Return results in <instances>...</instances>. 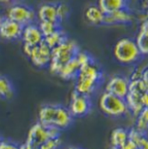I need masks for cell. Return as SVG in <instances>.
I'll use <instances>...</instances> for the list:
<instances>
[{
    "mask_svg": "<svg viewBox=\"0 0 148 149\" xmlns=\"http://www.w3.org/2000/svg\"><path fill=\"white\" fill-rule=\"evenodd\" d=\"M136 43L139 48L140 53L142 56H148V34L144 33H138L136 38Z\"/></svg>",
    "mask_w": 148,
    "mask_h": 149,
    "instance_id": "24",
    "label": "cell"
},
{
    "mask_svg": "<svg viewBox=\"0 0 148 149\" xmlns=\"http://www.w3.org/2000/svg\"><path fill=\"white\" fill-rule=\"evenodd\" d=\"M7 18L21 24L23 27L32 24L35 20V11L29 5L17 3L13 4L7 10Z\"/></svg>",
    "mask_w": 148,
    "mask_h": 149,
    "instance_id": "7",
    "label": "cell"
},
{
    "mask_svg": "<svg viewBox=\"0 0 148 149\" xmlns=\"http://www.w3.org/2000/svg\"><path fill=\"white\" fill-rule=\"evenodd\" d=\"M79 48L76 42L73 40L66 39L62 43L57 45L52 49V59L50 62V70L54 74H59L60 70L62 69L66 63L73 59L76 54L78 53Z\"/></svg>",
    "mask_w": 148,
    "mask_h": 149,
    "instance_id": "3",
    "label": "cell"
},
{
    "mask_svg": "<svg viewBox=\"0 0 148 149\" xmlns=\"http://www.w3.org/2000/svg\"><path fill=\"white\" fill-rule=\"evenodd\" d=\"M142 81L144 82V86H145L146 90L148 91V67L145 68L142 71V76H141Z\"/></svg>",
    "mask_w": 148,
    "mask_h": 149,
    "instance_id": "31",
    "label": "cell"
},
{
    "mask_svg": "<svg viewBox=\"0 0 148 149\" xmlns=\"http://www.w3.org/2000/svg\"><path fill=\"white\" fill-rule=\"evenodd\" d=\"M128 140V131L124 127H116L110 134L111 146L121 147Z\"/></svg>",
    "mask_w": 148,
    "mask_h": 149,
    "instance_id": "19",
    "label": "cell"
},
{
    "mask_svg": "<svg viewBox=\"0 0 148 149\" xmlns=\"http://www.w3.org/2000/svg\"><path fill=\"white\" fill-rule=\"evenodd\" d=\"M121 149H139L138 146L134 142H132L131 140H128L126 142V144H124L121 146Z\"/></svg>",
    "mask_w": 148,
    "mask_h": 149,
    "instance_id": "32",
    "label": "cell"
},
{
    "mask_svg": "<svg viewBox=\"0 0 148 149\" xmlns=\"http://www.w3.org/2000/svg\"><path fill=\"white\" fill-rule=\"evenodd\" d=\"M128 140L135 143L139 149H148V137L135 127L128 130Z\"/></svg>",
    "mask_w": 148,
    "mask_h": 149,
    "instance_id": "21",
    "label": "cell"
},
{
    "mask_svg": "<svg viewBox=\"0 0 148 149\" xmlns=\"http://www.w3.org/2000/svg\"><path fill=\"white\" fill-rule=\"evenodd\" d=\"M68 149H81V148H79V147H75V146H71V147H69Z\"/></svg>",
    "mask_w": 148,
    "mask_h": 149,
    "instance_id": "37",
    "label": "cell"
},
{
    "mask_svg": "<svg viewBox=\"0 0 148 149\" xmlns=\"http://www.w3.org/2000/svg\"><path fill=\"white\" fill-rule=\"evenodd\" d=\"M22 26L19 23L10 20L8 18H5L2 20L1 26H0V37L5 40H17L21 38L23 32Z\"/></svg>",
    "mask_w": 148,
    "mask_h": 149,
    "instance_id": "10",
    "label": "cell"
},
{
    "mask_svg": "<svg viewBox=\"0 0 148 149\" xmlns=\"http://www.w3.org/2000/svg\"><path fill=\"white\" fill-rule=\"evenodd\" d=\"M2 20H3V19L1 18V17H0V26H1V23H2Z\"/></svg>",
    "mask_w": 148,
    "mask_h": 149,
    "instance_id": "38",
    "label": "cell"
},
{
    "mask_svg": "<svg viewBox=\"0 0 148 149\" xmlns=\"http://www.w3.org/2000/svg\"><path fill=\"white\" fill-rule=\"evenodd\" d=\"M73 116L68 108L59 104H45L38 112V121L44 125H54L61 130L70 127Z\"/></svg>",
    "mask_w": 148,
    "mask_h": 149,
    "instance_id": "1",
    "label": "cell"
},
{
    "mask_svg": "<svg viewBox=\"0 0 148 149\" xmlns=\"http://www.w3.org/2000/svg\"><path fill=\"white\" fill-rule=\"evenodd\" d=\"M113 56L116 61L122 65H133L139 61L142 55L135 40L121 38L114 45Z\"/></svg>",
    "mask_w": 148,
    "mask_h": 149,
    "instance_id": "4",
    "label": "cell"
},
{
    "mask_svg": "<svg viewBox=\"0 0 148 149\" xmlns=\"http://www.w3.org/2000/svg\"><path fill=\"white\" fill-rule=\"evenodd\" d=\"M128 84H130V80L126 77L121 75H114L106 84L105 92L124 99L128 93Z\"/></svg>",
    "mask_w": 148,
    "mask_h": 149,
    "instance_id": "9",
    "label": "cell"
},
{
    "mask_svg": "<svg viewBox=\"0 0 148 149\" xmlns=\"http://www.w3.org/2000/svg\"><path fill=\"white\" fill-rule=\"evenodd\" d=\"M75 79V91L82 95L89 96L95 92L102 80V71L93 60L87 65L81 66Z\"/></svg>",
    "mask_w": 148,
    "mask_h": 149,
    "instance_id": "2",
    "label": "cell"
},
{
    "mask_svg": "<svg viewBox=\"0 0 148 149\" xmlns=\"http://www.w3.org/2000/svg\"><path fill=\"white\" fill-rule=\"evenodd\" d=\"M24 44L23 45L27 46H35L37 44L41 43L44 40V36L42 32L40 31L39 27L35 24H29L23 28L22 36Z\"/></svg>",
    "mask_w": 148,
    "mask_h": 149,
    "instance_id": "12",
    "label": "cell"
},
{
    "mask_svg": "<svg viewBox=\"0 0 148 149\" xmlns=\"http://www.w3.org/2000/svg\"><path fill=\"white\" fill-rule=\"evenodd\" d=\"M0 149H19V145L10 140H1Z\"/></svg>",
    "mask_w": 148,
    "mask_h": 149,
    "instance_id": "29",
    "label": "cell"
},
{
    "mask_svg": "<svg viewBox=\"0 0 148 149\" xmlns=\"http://www.w3.org/2000/svg\"><path fill=\"white\" fill-rule=\"evenodd\" d=\"M110 149H121V147H117V146H111Z\"/></svg>",
    "mask_w": 148,
    "mask_h": 149,
    "instance_id": "36",
    "label": "cell"
},
{
    "mask_svg": "<svg viewBox=\"0 0 148 149\" xmlns=\"http://www.w3.org/2000/svg\"><path fill=\"white\" fill-rule=\"evenodd\" d=\"M136 127L138 131L146 133L148 131V107H143V109L136 115Z\"/></svg>",
    "mask_w": 148,
    "mask_h": 149,
    "instance_id": "23",
    "label": "cell"
},
{
    "mask_svg": "<svg viewBox=\"0 0 148 149\" xmlns=\"http://www.w3.org/2000/svg\"><path fill=\"white\" fill-rule=\"evenodd\" d=\"M140 33H144V34H148V18L144 19L142 21L141 25H140Z\"/></svg>",
    "mask_w": 148,
    "mask_h": 149,
    "instance_id": "30",
    "label": "cell"
},
{
    "mask_svg": "<svg viewBox=\"0 0 148 149\" xmlns=\"http://www.w3.org/2000/svg\"><path fill=\"white\" fill-rule=\"evenodd\" d=\"M38 27H39L40 31L42 32L43 36L45 37V36H47V35H50V34H52V33H54V31H57L58 29H60V24L59 23L46 22V21H43V22L39 23Z\"/></svg>",
    "mask_w": 148,
    "mask_h": 149,
    "instance_id": "25",
    "label": "cell"
},
{
    "mask_svg": "<svg viewBox=\"0 0 148 149\" xmlns=\"http://www.w3.org/2000/svg\"><path fill=\"white\" fill-rule=\"evenodd\" d=\"M60 147H61V140L60 138H56L47 139L37 149H60Z\"/></svg>",
    "mask_w": 148,
    "mask_h": 149,
    "instance_id": "26",
    "label": "cell"
},
{
    "mask_svg": "<svg viewBox=\"0 0 148 149\" xmlns=\"http://www.w3.org/2000/svg\"><path fill=\"white\" fill-rule=\"evenodd\" d=\"M1 140H2V139H1V137H0V141H1Z\"/></svg>",
    "mask_w": 148,
    "mask_h": 149,
    "instance_id": "39",
    "label": "cell"
},
{
    "mask_svg": "<svg viewBox=\"0 0 148 149\" xmlns=\"http://www.w3.org/2000/svg\"><path fill=\"white\" fill-rule=\"evenodd\" d=\"M19 149H35V148L30 144V143H28L26 141V142H24L21 145H19Z\"/></svg>",
    "mask_w": 148,
    "mask_h": 149,
    "instance_id": "34",
    "label": "cell"
},
{
    "mask_svg": "<svg viewBox=\"0 0 148 149\" xmlns=\"http://www.w3.org/2000/svg\"><path fill=\"white\" fill-rule=\"evenodd\" d=\"M134 20L133 15L128 8H120L117 10L106 13L104 17L103 24L116 25V24H130Z\"/></svg>",
    "mask_w": 148,
    "mask_h": 149,
    "instance_id": "13",
    "label": "cell"
},
{
    "mask_svg": "<svg viewBox=\"0 0 148 149\" xmlns=\"http://www.w3.org/2000/svg\"><path fill=\"white\" fill-rule=\"evenodd\" d=\"M85 19L93 25H100L103 24L105 13L101 10L98 5H91L85 9Z\"/></svg>",
    "mask_w": 148,
    "mask_h": 149,
    "instance_id": "17",
    "label": "cell"
},
{
    "mask_svg": "<svg viewBox=\"0 0 148 149\" xmlns=\"http://www.w3.org/2000/svg\"><path fill=\"white\" fill-rule=\"evenodd\" d=\"M47 139H50L47 125H42V123H40L38 121L35 125H33L31 127V129L29 130L26 141L28 143H30L35 149H37Z\"/></svg>",
    "mask_w": 148,
    "mask_h": 149,
    "instance_id": "11",
    "label": "cell"
},
{
    "mask_svg": "<svg viewBox=\"0 0 148 149\" xmlns=\"http://www.w3.org/2000/svg\"><path fill=\"white\" fill-rule=\"evenodd\" d=\"M99 106L103 113L112 117L122 116L128 111L124 99L108 92H104L102 94L99 101Z\"/></svg>",
    "mask_w": 148,
    "mask_h": 149,
    "instance_id": "5",
    "label": "cell"
},
{
    "mask_svg": "<svg viewBox=\"0 0 148 149\" xmlns=\"http://www.w3.org/2000/svg\"><path fill=\"white\" fill-rule=\"evenodd\" d=\"M66 39H67V36H66L65 33H64L61 29H58V30L54 31V33L45 36L43 41L52 49V48L56 47L57 45H59L60 43H62V42Z\"/></svg>",
    "mask_w": 148,
    "mask_h": 149,
    "instance_id": "22",
    "label": "cell"
},
{
    "mask_svg": "<svg viewBox=\"0 0 148 149\" xmlns=\"http://www.w3.org/2000/svg\"><path fill=\"white\" fill-rule=\"evenodd\" d=\"M37 18L39 19L40 22H54V23H59V15H58V6L57 3H44L41 4L37 10Z\"/></svg>",
    "mask_w": 148,
    "mask_h": 149,
    "instance_id": "14",
    "label": "cell"
},
{
    "mask_svg": "<svg viewBox=\"0 0 148 149\" xmlns=\"http://www.w3.org/2000/svg\"><path fill=\"white\" fill-rule=\"evenodd\" d=\"M142 94L143 93L139 92V91L128 90V93L126 94V98H124L128 110H130L134 115H137L143 109V105H142V102H141Z\"/></svg>",
    "mask_w": 148,
    "mask_h": 149,
    "instance_id": "15",
    "label": "cell"
},
{
    "mask_svg": "<svg viewBox=\"0 0 148 149\" xmlns=\"http://www.w3.org/2000/svg\"><path fill=\"white\" fill-rule=\"evenodd\" d=\"M15 0H0V2L2 3H11V2H15Z\"/></svg>",
    "mask_w": 148,
    "mask_h": 149,
    "instance_id": "35",
    "label": "cell"
},
{
    "mask_svg": "<svg viewBox=\"0 0 148 149\" xmlns=\"http://www.w3.org/2000/svg\"><path fill=\"white\" fill-rule=\"evenodd\" d=\"M80 64L78 63L77 59L75 57L70 60L68 63L62 67V69L59 72V76L65 80H71V79L76 78L79 70H80Z\"/></svg>",
    "mask_w": 148,
    "mask_h": 149,
    "instance_id": "16",
    "label": "cell"
},
{
    "mask_svg": "<svg viewBox=\"0 0 148 149\" xmlns=\"http://www.w3.org/2000/svg\"><path fill=\"white\" fill-rule=\"evenodd\" d=\"M75 58L77 59L78 63L80 64V66H84V65H87V64H89V62L93 61V59H91V56H89L87 53H85V52L78 51V53L76 54Z\"/></svg>",
    "mask_w": 148,
    "mask_h": 149,
    "instance_id": "28",
    "label": "cell"
},
{
    "mask_svg": "<svg viewBox=\"0 0 148 149\" xmlns=\"http://www.w3.org/2000/svg\"><path fill=\"white\" fill-rule=\"evenodd\" d=\"M28 57L30 58L31 62L34 66L38 68H43L50 65L52 59V48L44 41L37 44L31 48Z\"/></svg>",
    "mask_w": 148,
    "mask_h": 149,
    "instance_id": "8",
    "label": "cell"
},
{
    "mask_svg": "<svg viewBox=\"0 0 148 149\" xmlns=\"http://www.w3.org/2000/svg\"><path fill=\"white\" fill-rule=\"evenodd\" d=\"M126 4H128V0H99L98 6L106 15L117 9L126 8Z\"/></svg>",
    "mask_w": 148,
    "mask_h": 149,
    "instance_id": "18",
    "label": "cell"
},
{
    "mask_svg": "<svg viewBox=\"0 0 148 149\" xmlns=\"http://www.w3.org/2000/svg\"><path fill=\"white\" fill-rule=\"evenodd\" d=\"M58 6V15H59L60 22H62L63 20H65L69 15V6L65 3H57Z\"/></svg>",
    "mask_w": 148,
    "mask_h": 149,
    "instance_id": "27",
    "label": "cell"
},
{
    "mask_svg": "<svg viewBox=\"0 0 148 149\" xmlns=\"http://www.w3.org/2000/svg\"><path fill=\"white\" fill-rule=\"evenodd\" d=\"M15 95V88L13 81L5 75L0 74V98L9 100Z\"/></svg>",
    "mask_w": 148,
    "mask_h": 149,
    "instance_id": "20",
    "label": "cell"
},
{
    "mask_svg": "<svg viewBox=\"0 0 148 149\" xmlns=\"http://www.w3.org/2000/svg\"><path fill=\"white\" fill-rule=\"evenodd\" d=\"M91 109V103L89 96L82 95L74 90L70 97V104L68 110L74 117H82L89 113Z\"/></svg>",
    "mask_w": 148,
    "mask_h": 149,
    "instance_id": "6",
    "label": "cell"
},
{
    "mask_svg": "<svg viewBox=\"0 0 148 149\" xmlns=\"http://www.w3.org/2000/svg\"><path fill=\"white\" fill-rule=\"evenodd\" d=\"M141 102L143 107H148V91L144 92L141 95Z\"/></svg>",
    "mask_w": 148,
    "mask_h": 149,
    "instance_id": "33",
    "label": "cell"
}]
</instances>
